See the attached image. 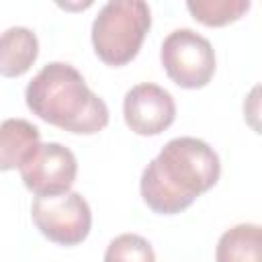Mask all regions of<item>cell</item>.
Returning <instances> with one entry per match:
<instances>
[{
	"label": "cell",
	"mask_w": 262,
	"mask_h": 262,
	"mask_svg": "<svg viewBox=\"0 0 262 262\" xmlns=\"http://www.w3.org/2000/svg\"><path fill=\"white\" fill-rule=\"evenodd\" d=\"M221 174L217 151L196 137H174L143 168L139 190L158 215H176L211 190Z\"/></svg>",
	"instance_id": "obj_1"
},
{
	"label": "cell",
	"mask_w": 262,
	"mask_h": 262,
	"mask_svg": "<svg viewBox=\"0 0 262 262\" xmlns=\"http://www.w3.org/2000/svg\"><path fill=\"white\" fill-rule=\"evenodd\" d=\"M27 106L41 121L76 135H94L108 125L106 102L66 61L43 66L25 90Z\"/></svg>",
	"instance_id": "obj_2"
},
{
	"label": "cell",
	"mask_w": 262,
	"mask_h": 262,
	"mask_svg": "<svg viewBox=\"0 0 262 262\" xmlns=\"http://www.w3.org/2000/svg\"><path fill=\"white\" fill-rule=\"evenodd\" d=\"M151 27V10L141 0H111L98 10L90 39L94 53L106 66L133 61Z\"/></svg>",
	"instance_id": "obj_3"
},
{
	"label": "cell",
	"mask_w": 262,
	"mask_h": 262,
	"mask_svg": "<svg viewBox=\"0 0 262 262\" xmlns=\"http://www.w3.org/2000/svg\"><path fill=\"white\" fill-rule=\"evenodd\" d=\"M166 76L180 88H205L215 74V49L211 41L192 29H174L160 47Z\"/></svg>",
	"instance_id": "obj_4"
},
{
	"label": "cell",
	"mask_w": 262,
	"mask_h": 262,
	"mask_svg": "<svg viewBox=\"0 0 262 262\" xmlns=\"http://www.w3.org/2000/svg\"><path fill=\"white\" fill-rule=\"evenodd\" d=\"M31 217L43 237L66 248L82 244L92 227L88 201L72 190L55 196H35Z\"/></svg>",
	"instance_id": "obj_5"
},
{
	"label": "cell",
	"mask_w": 262,
	"mask_h": 262,
	"mask_svg": "<svg viewBox=\"0 0 262 262\" xmlns=\"http://www.w3.org/2000/svg\"><path fill=\"white\" fill-rule=\"evenodd\" d=\"M18 172L35 196H55L70 192L78 176V160L70 147L57 141L39 143Z\"/></svg>",
	"instance_id": "obj_6"
},
{
	"label": "cell",
	"mask_w": 262,
	"mask_h": 262,
	"mask_svg": "<svg viewBox=\"0 0 262 262\" xmlns=\"http://www.w3.org/2000/svg\"><path fill=\"white\" fill-rule=\"evenodd\" d=\"M123 119L135 135L154 137L174 123L176 102L166 88L143 82L127 90L123 98Z\"/></svg>",
	"instance_id": "obj_7"
},
{
	"label": "cell",
	"mask_w": 262,
	"mask_h": 262,
	"mask_svg": "<svg viewBox=\"0 0 262 262\" xmlns=\"http://www.w3.org/2000/svg\"><path fill=\"white\" fill-rule=\"evenodd\" d=\"M39 57V39L29 27H8L0 33V76L20 78Z\"/></svg>",
	"instance_id": "obj_8"
},
{
	"label": "cell",
	"mask_w": 262,
	"mask_h": 262,
	"mask_svg": "<svg viewBox=\"0 0 262 262\" xmlns=\"http://www.w3.org/2000/svg\"><path fill=\"white\" fill-rule=\"evenodd\" d=\"M41 131L27 119H6L0 123V172L20 168L39 147Z\"/></svg>",
	"instance_id": "obj_9"
},
{
	"label": "cell",
	"mask_w": 262,
	"mask_h": 262,
	"mask_svg": "<svg viewBox=\"0 0 262 262\" xmlns=\"http://www.w3.org/2000/svg\"><path fill=\"white\" fill-rule=\"evenodd\" d=\"M215 262H262V231L256 223L227 229L215 248Z\"/></svg>",
	"instance_id": "obj_10"
},
{
	"label": "cell",
	"mask_w": 262,
	"mask_h": 262,
	"mask_svg": "<svg viewBox=\"0 0 262 262\" xmlns=\"http://www.w3.org/2000/svg\"><path fill=\"white\" fill-rule=\"evenodd\" d=\"M250 0H188L186 8L205 27H225L250 10Z\"/></svg>",
	"instance_id": "obj_11"
},
{
	"label": "cell",
	"mask_w": 262,
	"mask_h": 262,
	"mask_svg": "<svg viewBox=\"0 0 262 262\" xmlns=\"http://www.w3.org/2000/svg\"><path fill=\"white\" fill-rule=\"evenodd\" d=\"M102 262H156V252L143 235L121 233L108 242Z\"/></svg>",
	"instance_id": "obj_12"
}]
</instances>
